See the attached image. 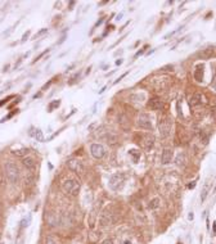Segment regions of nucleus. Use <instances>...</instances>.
<instances>
[{
  "label": "nucleus",
  "mask_w": 216,
  "mask_h": 244,
  "mask_svg": "<svg viewBox=\"0 0 216 244\" xmlns=\"http://www.w3.org/2000/svg\"><path fill=\"white\" fill-rule=\"evenodd\" d=\"M172 156H174V152H172V149L170 148H165L162 152V157H161V162L163 165H167L170 163L171 159H172Z\"/></svg>",
  "instance_id": "obj_10"
},
{
  "label": "nucleus",
  "mask_w": 216,
  "mask_h": 244,
  "mask_svg": "<svg viewBox=\"0 0 216 244\" xmlns=\"http://www.w3.org/2000/svg\"><path fill=\"white\" fill-rule=\"evenodd\" d=\"M209 191H210V185L209 184H206V185L203 186V189H202V191H201V202H205L206 197L209 195Z\"/></svg>",
  "instance_id": "obj_17"
},
{
  "label": "nucleus",
  "mask_w": 216,
  "mask_h": 244,
  "mask_svg": "<svg viewBox=\"0 0 216 244\" xmlns=\"http://www.w3.org/2000/svg\"><path fill=\"white\" fill-rule=\"evenodd\" d=\"M22 163H23L25 167H27V168H30V170H32V168H35V167H36L35 158H34V157H30V156H27V157L23 158V159H22Z\"/></svg>",
  "instance_id": "obj_11"
},
{
  "label": "nucleus",
  "mask_w": 216,
  "mask_h": 244,
  "mask_svg": "<svg viewBox=\"0 0 216 244\" xmlns=\"http://www.w3.org/2000/svg\"><path fill=\"white\" fill-rule=\"evenodd\" d=\"M214 113H215V116H216V107H215V108H214Z\"/></svg>",
  "instance_id": "obj_39"
},
{
  "label": "nucleus",
  "mask_w": 216,
  "mask_h": 244,
  "mask_svg": "<svg viewBox=\"0 0 216 244\" xmlns=\"http://www.w3.org/2000/svg\"><path fill=\"white\" fill-rule=\"evenodd\" d=\"M159 203H161V200H159V198H153L152 200L149 202L148 204V208L149 209H156L159 207Z\"/></svg>",
  "instance_id": "obj_16"
},
{
  "label": "nucleus",
  "mask_w": 216,
  "mask_h": 244,
  "mask_svg": "<svg viewBox=\"0 0 216 244\" xmlns=\"http://www.w3.org/2000/svg\"><path fill=\"white\" fill-rule=\"evenodd\" d=\"M116 64H117V66H120V64H122V59H118V61H116Z\"/></svg>",
  "instance_id": "obj_35"
},
{
  "label": "nucleus",
  "mask_w": 216,
  "mask_h": 244,
  "mask_svg": "<svg viewBox=\"0 0 216 244\" xmlns=\"http://www.w3.org/2000/svg\"><path fill=\"white\" fill-rule=\"evenodd\" d=\"M17 111H18V109L13 111V112H12V113H9V114H8V116H7V117H4V118L1 119V122H5V121H7V119H9V118H12V117H13V116H14V114L17 113Z\"/></svg>",
  "instance_id": "obj_25"
},
{
  "label": "nucleus",
  "mask_w": 216,
  "mask_h": 244,
  "mask_svg": "<svg viewBox=\"0 0 216 244\" xmlns=\"http://www.w3.org/2000/svg\"><path fill=\"white\" fill-rule=\"evenodd\" d=\"M103 21H104V18H101V19H99V21H98V22L95 23V27H98V26H99V24H101V23L103 22Z\"/></svg>",
  "instance_id": "obj_34"
},
{
  "label": "nucleus",
  "mask_w": 216,
  "mask_h": 244,
  "mask_svg": "<svg viewBox=\"0 0 216 244\" xmlns=\"http://www.w3.org/2000/svg\"><path fill=\"white\" fill-rule=\"evenodd\" d=\"M136 125L139 126L140 128H144V130H152V121H150L149 116H147L144 113H142L139 117H138Z\"/></svg>",
  "instance_id": "obj_6"
},
{
  "label": "nucleus",
  "mask_w": 216,
  "mask_h": 244,
  "mask_svg": "<svg viewBox=\"0 0 216 244\" xmlns=\"http://www.w3.org/2000/svg\"><path fill=\"white\" fill-rule=\"evenodd\" d=\"M90 153L92 156L95 158V159H102V158L106 157V148L103 144H99V143H93L90 145Z\"/></svg>",
  "instance_id": "obj_3"
},
{
  "label": "nucleus",
  "mask_w": 216,
  "mask_h": 244,
  "mask_svg": "<svg viewBox=\"0 0 216 244\" xmlns=\"http://www.w3.org/2000/svg\"><path fill=\"white\" fill-rule=\"evenodd\" d=\"M27 153H28V149H27V148H19V149H13V151H12L13 156L21 157V158L27 157Z\"/></svg>",
  "instance_id": "obj_14"
},
{
  "label": "nucleus",
  "mask_w": 216,
  "mask_h": 244,
  "mask_svg": "<svg viewBox=\"0 0 216 244\" xmlns=\"http://www.w3.org/2000/svg\"><path fill=\"white\" fill-rule=\"evenodd\" d=\"M145 49H147V46H144V48H143V49H142L140 51H138V53L135 54V57H139V55H140V54H143V53H144V50H145Z\"/></svg>",
  "instance_id": "obj_31"
},
{
  "label": "nucleus",
  "mask_w": 216,
  "mask_h": 244,
  "mask_svg": "<svg viewBox=\"0 0 216 244\" xmlns=\"http://www.w3.org/2000/svg\"><path fill=\"white\" fill-rule=\"evenodd\" d=\"M48 51H49V49H46L45 51H42V53H40V54H39V57H36V58H35V61H34L32 63H36L37 61H40V59H41L42 57H44V55H45L46 53H48Z\"/></svg>",
  "instance_id": "obj_24"
},
{
  "label": "nucleus",
  "mask_w": 216,
  "mask_h": 244,
  "mask_svg": "<svg viewBox=\"0 0 216 244\" xmlns=\"http://www.w3.org/2000/svg\"><path fill=\"white\" fill-rule=\"evenodd\" d=\"M212 53H214V49H212V48H207V49H206V50H205L202 54L205 55V58H209V57H210V55L212 54Z\"/></svg>",
  "instance_id": "obj_22"
},
{
  "label": "nucleus",
  "mask_w": 216,
  "mask_h": 244,
  "mask_svg": "<svg viewBox=\"0 0 216 244\" xmlns=\"http://www.w3.org/2000/svg\"><path fill=\"white\" fill-rule=\"evenodd\" d=\"M12 98H13V95H9L8 98H5V99H3L1 102H0V107H1V105H4V104H5V103L8 102V100H9V99H12Z\"/></svg>",
  "instance_id": "obj_27"
},
{
  "label": "nucleus",
  "mask_w": 216,
  "mask_h": 244,
  "mask_svg": "<svg viewBox=\"0 0 216 244\" xmlns=\"http://www.w3.org/2000/svg\"><path fill=\"white\" fill-rule=\"evenodd\" d=\"M73 5H75V1H70V9H72Z\"/></svg>",
  "instance_id": "obj_36"
},
{
  "label": "nucleus",
  "mask_w": 216,
  "mask_h": 244,
  "mask_svg": "<svg viewBox=\"0 0 216 244\" xmlns=\"http://www.w3.org/2000/svg\"><path fill=\"white\" fill-rule=\"evenodd\" d=\"M46 31H48V30H46V28H42V30H40V31H39V32L36 33V35H35V36H34V39H37L39 36H41V35H44V33H45Z\"/></svg>",
  "instance_id": "obj_26"
},
{
  "label": "nucleus",
  "mask_w": 216,
  "mask_h": 244,
  "mask_svg": "<svg viewBox=\"0 0 216 244\" xmlns=\"http://www.w3.org/2000/svg\"><path fill=\"white\" fill-rule=\"evenodd\" d=\"M189 220H193V213L191 212V215H189Z\"/></svg>",
  "instance_id": "obj_38"
},
{
  "label": "nucleus",
  "mask_w": 216,
  "mask_h": 244,
  "mask_svg": "<svg viewBox=\"0 0 216 244\" xmlns=\"http://www.w3.org/2000/svg\"><path fill=\"white\" fill-rule=\"evenodd\" d=\"M30 135L32 136V138H35L37 141H44V135H42V131L39 130V128H31V131H30Z\"/></svg>",
  "instance_id": "obj_13"
},
{
  "label": "nucleus",
  "mask_w": 216,
  "mask_h": 244,
  "mask_svg": "<svg viewBox=\"0 0 216 244\" xmlns=\"http://www.w3.org/2000/svg\"><path fill=\"white\" fill-rule=\"evenodd\" d=\"M170 126H171L170 119H165V121L161 122V125H159V131H161L162 138H166V136L170 135Z\"/></svg>",
  "instance_id": "obj_9"
},
{
  "label": "nucleus",
  "mask_w": 216,
  "mask_h": 244,
  "mask_svg": "<svg viewBox=\"0 0 216 244\" xmlns=\"http://www.w3.org/2000/svg\"><path fill=\"white\" fill-rule=\"evenodd\" d=\"M153 144H154L153 135H145L144 138H143V141H142V145H143V148H145V149L152 148Z\"/></svg>",
  "instance_id": "obj_12"
},
{
  "label": "nucleus",
  "mask_w": 216,
  "mask_h": 244,
  "mask_svg": "<svg viewBox=\"0 0 216 244\" xmlns=\"http://www.w3.org/2000/svg\"><path fill=\"white\" fill-rule=\"evenodd\" d=\"M76 79H79V73H77V75H75V76H73L72 79H71V81H70V85L75 82V81H76Z\"/></svg>",
  "instance_id": "obj_30"
},
{
  "label": "nucleus",
  "mask_w": 216,
  "mask_h": 244,
  "mask_svg": "<svg viewBox=\"0 0 216 244\" xmlns=\"http://www.w3.org/2000/svg\"><path fill=\"white\" fill-rule=\"evenodd\" d=\"M107 140H108V143L109 144H116L118 141V138H117V135H115V134H111V132H108L107 134Z\"/></svg>",
  "instance_id": "obj_18"
},
{
  "label": "nucleus",
  "mask_w": 216,
  "mask_h": 244,
  "mask_svg": "<svg viewBox=\"0 0 216 244\" xmlns=\"http://www.w3.org/2000/svg\"><path fill=\"white\" fill-rule=\"evenodd\" d=\"M45 244H58L57 240L53 238V237H46L45 239Z\"/></svg>",
  "instance_id": "obj_21"
},
{
  "label": "nucleus",
  "mask_w": 216,
  "mask_h": 244,
  "mask_svg": "<svg viewBox=\"0 0 216 244\" xmlns=\"http://www.w3.org/2000/svg\"><path fill=\"white\" fill-rule=\"evenodd\" d=\"M67 167L72 171V172H76V174H84L85 172V167L83 165V162L80 159H77V158H71V159H68Z\"/></svg>",
  "instance_id": "obj_4"
},
{
  "label": "nucleus",
  "mask_w": 216,
  "mask_h": 244,
  "mask_svg": "<svg viewBox=\"0 0 216 244\" xmlns=\"http://www.w3.org/2000/svg\"><path fill=\"white\" fill-rule=\"evenodd\" d=\"M30 221H31V216H28L27 218H25V220L22 221V225H21V226H22V228H27V226L30 225Z\"/></svg>",
  "instance_id": "obj_23"
},
{
  "label": "nucleus",
  "mask_w": 216,
  "mask_h": 244,
  "mask_svg": "<svg viewBox=\"0 0 216 244\" xmlns=\"http://www.w3.org/2000/svg\"><path fill=\"white\" fill-rule=\"evenodd\" d=\"M28 35H30V31H27V32H26V33H25V35H23V37H22V41H26V40H27V37H28Z\"/></svg>",
  "instance_id": "obj_33"
},
{
  "label": "nucleus",
  "mask_w": 216,
  "mask_h": 244,
  "mask_svg": "<svg viewBox=\"0 0 216 244\" xmlns=\"http://www.w3.org/2000/svg\"><path fill=\"white\" fill-rule=\"evenodd\" d=\"M124 244H131V242H130V240H125Z\"/></svg>",
  "instance_id": "obj_37"
},
{
  "label": "nucleus",
  "mask_w": 216,
  "mask_h": 244,
  "mask_svg": "<svg viewBox=\"0 0 216 244\" xmlns=\"http://www.w3.org/2000/svg\"><path fill=\"white\" fill-rule=\"evenodd\" d=\"M126 75H127V72H125V73H124V75H121V77H120V79H117V80H116V81H115V82H113V84H115V85H116V84H118V82H120V81H121V80H122V79H124V77H125V76H126Z\"/></svg>",
  "instance_id": "obj_29"
},
{
  "label": "nucleus",
  "mask_w": 216,
  "mask_h": 244,
  "mask_svg": "<svg viewBox=\"0 0 216 244\" xmlns=\"http://www.w3.org/2000/svg\"><path fill=\"white\" fill-rule=\"evenodd\" d=\"M124 185V175L122 174H115L109 179V188L112 190H118Z\"/></svg>",
  "instance_id": "obj_5"
},
{
  "label": "nucleus",
  "mask_w": 216,
  "mask_h": 244,
  "mask_svg": "<svg viewBox=\"0 0 216 244\" xmlns=\"http://www.w3.org/2000/svg\"><path fill=\"white\" fill-rule=\"evenodd\" d=\"M81 184L79 180L75 179H64L62 184H60V189L64 194H70V195H76L80 190Z\"/></svg>",
  "instance_id": "obj_1"
},
{
  "label": "nucleus",
  "mask_w": 216,
  "mask_h": 244,
  "mask_svg": "<svg viewBox=\"0 0 216 244\" xmlns=\"http://www.w3.org/2000/svg\"><path fill=\"white\" fill-rule=\"evenodd\" d=\"M99 225L101 226H108V225H112L115 222V217H113V213L111 212H103L101 216H99Z\"/></svg>",
  "instance_id": "obj_7"
},
{
  "label": "nucleus",
  "mask_w": 216,
  "mask_h": 244,
  "mask_svg": "<svg viewBox=\"0 0 216 244\" xmlns=\"http://www.w3.org/2000/svg\"><path fill=\"white\" fill-rule=\"evenodd\" d=\"M200 138H201V141L205 145L209 143V136H207L206 134H203V132H201V135H200Z\"/></svg>",
  "instance_id": "obj_20"
},
{
  "label": "nucleus",
  "mask_w": 216,
  "mask_h": 244,
  "mask_svg": "<svg viewBox=\"0 0 216 244\" xmlns=\"http://www.w3.org/2000/svg\"><path fill=\"white\" fill-rule=\"evenodd\" d=\"M148 107L152 111H161L163 108V102L159 98H152L148 102Z\"/></svg>",
  "instance_id": "obj_8"
},
{
  "label": "nucleus",
  "mask_w": 216,
  "mask_h": 244,
  "mask_svg": "<svg viewBox=\"0 0 216 244\" xmlns=\"http://www.w3.org/2000/svg\"><path fill=\"white\" fill-rule=\"evenodd\" d=\"M196 186V181H192V184H188V189H193Z\"/></svg>",
  "instance_id": "obj_32"
},
{
  "label": "nucleus",
  "mask_w": 216,
  "mask_h": 244,
  "mask_svg": "<svg viewBox=\"0 0 216 244\" xmlns=\"http://www.w3.org/2000/svg\"><path fill=\"white\" fill-rule=\"evenodd\" d=\"M102 244H115L113 240H112L111 238H108V239H104V240L102 242Z\"/></svg>",
  "instance_id": "obj_28"
},
{
  "label": "nucleus",
  "mask_w": 216,
  "mask_h": 244,
  "mask_svg": "<svg viewBox=\"0 0 216 244\" xmlns=\"http://www.w3.org/2000/svg\"><path fill=\"white\" fill-rule=\"evenodd\" d=\"M4 170H5V176L8 179V181L10 184H17L19 179V168L14 162L8 161L5 165H4Z\"/></svg>",
  "instance_id": "obj_2"
},
{
  "label": "nucleus",
  "mask_w": 216,
  "mask_h": 244,
  "mask_svg": "<svg viewBox=\"0 0 216 244\" xmlns=\"http://www.w3.org/2000/svg\"><path fill=\"white\" fill-rule=\"evenodd\" d=\"M201 102H202V94L201 93H196L191 98V100H189V104L191 105H198V104H201Z\"/></svg>",
  "instance_id": "obj_15"
},
{
  "label": "nucleus",
  "mask_w": 216,
  "mask_h": 244,
  "mask_svg": "<svg viewBox=\"0 0 216 244\" xmlns=\"http://www.w3.org/2000/svg\"><path fill=\"white\" fill-rule=\"evenodd\" d=\"M59 104H60V102H59V100L51 102L50 104H49V107H48V111H49V112H53V109H54V108H57V107H59Z\"/></svg>",
  "instance_id": "obj_19"
}]
</instances>
